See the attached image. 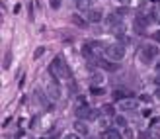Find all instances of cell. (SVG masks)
Segmentation results:
<instances>
[{"instance_id": "obj_1", "label": "cell", "mask_w": 160, "mask_h": 139, "mask_svg": "<svg viewBox=\"0 0 160 139\" xmlns=\"http://www.w3.org/2000/svg\"><path fill=\"white\" fill-rule=\"evenodd\" d=\"M106 57L111 61H121L123 57H125V45L123 43H110V45H106Z\"/></svg>"}, {"instance_id": "obj_2", "label": "cell", "mask_w": 160, "mask_h": 139, "mask_svg": "<svg viewBox=\"0 0 160 139\" xmlns=\"http://www.w3.org/2000/svg\"><path fill=\"white\" fill-rule=\"evenodd\" d=\"M158 53H160L158 45H154V43H147V45H143V49H141V61L144 65H148V63H152L158 57Z\"/></svg>"}, {"instance_id": "obj_3", "label": "cell", "mask_w": 160, "mask_h": 139, "mask_svg": "<svg viewBox=\"0 0 160 139\" xmlns=\"http://www.w3.org/2000/svg\"><path fill=\"white\" fill-rule=\"evenodd\" d=\"M156 14H150V16H144V14H139V16H135V32L137 33H144L147 30V26L150 22H156Z\"/></svg>"}, {"instance_id": "obj_4", "label": "cell", "mask_w": 160, "mask_h": 139, "mask_svg": "<svg viewBox=\"0 0 160 139\" xmlns=\"http://www.w3.org/2000/svg\"><path fill=\"white\" fill-rule=\"evenodd\" d=\"M47 94L53 100H59L61 98V86H59V78H55V77H51V82L47 86Z\"/></svg>"}, {"instance_id": "obj_5", "label": "cell", "mask_w": 160, "mask_h": 139, "mask_svg": "<svg viewBox=\"0 0 160 139\" xmlns=\"http://www.w3.org/2000/svg\"><path fill=\"white\" fill-rule=\"evenodd\" d=\"M96 65L101 69H106V71H117L119 69V65L117 63H111V59H101V57H98L96 59Z\"/></svg>"}, {"instance_id": "obj_6", "label": "cell", "mask_w": 160, "mask_h": 139, "mask_svg": "<svg viewBox=\"0 0 160 139\" xmlns=\"http://www.w3.org/2000/svg\"><path fill=\"white\" fill-rule=\"evenodd\" d=\"M107 26H110L111 30H115V27L123 26V24H121V16H119L117 12H111L110 16H107Z\"/></svg>"}, {"instance_id": "obj_7", "label": "cell", "mask_w": 160, "mask_h": 139, "mask_svg": "<svg viewBox=\"0 0 160 139\" xmlns=\"http://www.w3.org/2000/svg\"><path fill=\"white\" fill-rule=\"evenodd\" d=\"M90 110H92V108H88L86 104H80V106H76V110H74V112H76V118H78V120H88Z\"/></svg>"}, {"instance_id": "obj_8", "label": "cell", "mask_w": 160, "mask_h": 139, "mask_svg": "<svg viewBox=\"0 0 160 139\" xmlns=\"http://www.w3.org/2000/svg\"><path fill=\"white\" fill-rule=\"evenodd\" d=\"M111 96H113V100H115V102H123L125 98H131V96H133V94H131V92H127V90L115 88V90L111 92Z\"/></svg>"}, {"instance_id": "obj_9", "label": "cell", "mask_w": 160, "mask_h": 139, "mask_svg": "<svg viewBox=\"0 0 160 139\" xmlns=\"http://www.w3.org/2000/svg\"><path fill=\"white\" fill-rule=\"evenodd\" d=\"M100 139H123V135L119 133L117 129H104L101 131Z\"/></svg>"}, {"instance_id": "obj_10", "label": "cell", "mask_w": 160, "mask_h": 139, "mask_svg": "<svg viewBox=\"0 0 160 139\" xmlns=\"http://www.w3.org/2000/svg\"><path fill=\"white\" fill-rule=\"evenodd\" d=\"M101 18H104V14H101V10L98 8V10H90L88 12V22H90V24H100V22H101Z\"/></svg>"}, {"instance_id": "obj_11", "label": "cell", "mask_w": 160, "mask_h": 139, "mask_svg": "<svg viewBox=\"0 0 160 139\" xmlns=\"http://www.w3.org/2000/svg\"><path fill=\"white\" fill-rule=\"evenodd\" d=\"M33 94H37V98L41 100V104H43V106H47V108H51V110H53V104H51V102H49V98L45 96V92H43V90L39 88V86H35Z\"/></svg>"}, {"instance_id": "obj_12", "label": "cell", "mask_w": 160, "mask_h": 139, "mask_svg": "<svg viewBox=\"0 0 160 139\" xmlns=\"http://www.w3.org/2000/svg\"><path fill=\"white\" fill-rule=\"evenodd\" d=\"M74 131L78 135H86V133H88V126H86V122L84 120H76L74 122Z\"/></svg>"}, {"instance_id": "obj_13", "label": "cell", "mask_w": 160, "mask_h": 139, "mask_svg": "<svg viewBox=\"0 0 160 139\" xmlns=\"http://www.w3.org/2000/svg\"><path fill=\"white\" fill-rule=\"evenodd\" d=\"M76 8L80 12H90L92 10V0H76Z\"/></svg>"}, {"instance_id": "obj_14", "label": "cell", "mask_w": 160, "mask_h": 139, "mask_svg": "<svg viewBox=\"0 0 160 139\" xmlns=\"http://www.w3.org/2000/svg\"><path fill=\"white\" fill-rule=\"evenodd\" d=\"M121 110H125V112H133V110H137V102L135 100H123L119 104Z\"/></svg>"}, {"instance_id": "obj_15", "label": "cell", "mask_w": 160, "mask_h": 139, "mask_svg": "<svg viewBox=\"0 0 160 139\" xmlns=\"http://www.w3.org/2000/svg\"><path fill=\"white\" fill-rule=\"evenodd\" d=\"M147 135L148 139H160V126H150L147 129Z\"/></svg>"}, {"instance_id": "obj_16", "label": "cell", "mask_w": 160, "mask_h": 139, "mask_svg": "<svg viewBox=\"0 0 160 139\" xmlns=\"http://www.w3.org/2000/svg\"><path fill=\"white\" fill-rule=\"evenodd\" d=\"M113 122H115V126H119V127H127V120H125V116H115Z\"/></svg>"}, {"instance_id": "obj_17", "label": "cell", "mask_w": 160, "mask_h": 139, "mask_svg": "<svg viewBox=\"0 0 160 139\" xmlns=\"http://www.w3.org/2000/svg\"><path fill=\"white\" fill-rule=\"evenodd\" d=\"M90 78H92V84H101V82H104V77H101L100 72H92Z\"/></svg>"}, {"instance_id": "obj_18", "label": "cell", "mask_w": 160, "mask_h": 139, "mask_svg": "<svg viewBox=\"0 0 160 139\" xmlns=\"http://www.w3.org/2000/svg\"><path fill=\"white\" fill-rule=\"evenodd\" d=\"M72 22H74L78 27H86V24H88V22H86L84 18H80V16H72Z\"/></svg>"}, {"instance_id": "obj_19", "label": "cell", "mask_w": 160, "mask_h": 139, "mask_svg": "<svg viewBox=\"0 0 160 139\" xmlns=\"http://www.w3.org/2000/svg\"><path fill=\"white\" fill-rule=\"evenodd\" d=\"M101 112H104L106 116H113V114H115L113 104H106V106H101Z\"/></svg>"}, {"instance_id": "obj_20", "label": "cell", "mask_w": 160, "mask_h": 139, "mask_svg": "<svg viewBox=\"0 0 160 139\" xmlns=\"http://www.w3.org/2000/svg\"><path fill=\"white\" fill-rule=\"evenodd\" d=\"M10 61H12V53L8 51V53H6V57L2 59V69H8V67H10Z\"/></svg>"}, {"instance_id": "obj_21", "label": "cell", "mask_w": 160, "mask_h": 139, "mask_svg": "<svg viewBox=\"0 0 160 139\" xmlns=\"http://www.w3.org/2000/svg\"><path fill=\"white\" fill-rule=\"evenodd\" d=\"M92 94L94 96H101V94H104V88H101V86H96V84H92Z\"/></svg>"}, {"instance_id": "obj_22", "label": "cell", "mask_w": 160, "mask_h": 139, "mask_svg": "<svg viewBox=\"0 0 160 139\" xmlns=\"http://www.w3.org/2000/svg\"><path fill=\"white\" fill-rule=\"evenodd\" d=\"M133 129H131V127H125V131H123V137H125V139H133Z\"/></svg>"}, {"instance_id": "obj_23", "label": "cell", "mask_w": 160, "mask_h": 139, "mask_svg": "<svg viewBox=\"0 0 160 139\" xmlns=\"http://www.w3.org/2000/svg\"><path fill=\"white\" fill-rule=\"evenodd\" d=\"M49 4H51V8H53V10H59L61 8V0H49Z\"/></svg>"}, {"instance_id": "obj_24", "label": "cell", "mask_w": 160, "mask_h": 139, "mask_svg": "<svg viewBox=\"0 0 160 139\" xmlns=\"http://www.w3.org/2000/svg\"><path fill=\"white\" fill-rule=\"evenodd\" d=\"M43 53H45V47H37V49H35V53H33V57H35V59H39Z\"/></svg>"}, {"instance_id": "obj_25", "label": "cell", "mask_w": 160, "mask_h": 139, "mask_svg": "<svg viewBox=\"0 0 160 139\" xmlns=\"http://www.w3.org/2000/svg\"><path fill=\"white\" fill-rule=\"evenodd\" d=\"M63 139H80V135H78V133H67Z\"/></svg>"}, {"instance_id": "obj_26", "label": "cell", "mask_w": 160, "mask_h": 139, "mask_svg": "<svg viewBox=\"0 0 160 139\" xmlns=\"http://www.w3.org/2000/svg\"><path fill=\"white\" fill-rule=\"evenodd\" d=\"M98 122H100V126L104 127V129H107V120H104V118H100Z\"/></svg>"}, {"instance_id": "obj_27", "label": "cell", "mask_w": 160, "mask_h": 139, "mask_svg": "<svg viewBox=\"0 0 160 139\" xmlns=\"http://www.w3.org/2000/svg\"><path fill=\"white\" fill-rule=\"evenodd\" d=\"M160 123V118H152V122H150V126H158Z\"/></svg>"}, {"instance_id": "obj_28", "label": "cell", "mask_w": 160, "mask_h": 139, "mask_svg": "<svg viewBox=\"0 0 160 139\" xmlns=\"http://www.w3.org/2000/svg\"><path fill=\"white\" fill-rule=\"evenodd\" d=\"M141 102H150V98H148V96H144V94H143V96H141Z\"/></svg>"}, {"instance_id": "obj_29", "label": "cell", "mask_w": 160, "mask_h": 139, "mask_svg": "<svg viewBox=\"0 0 160 139\" xmlns=\"http://www.w3.org/2000/svg\"><path fill=\"white\" fill-rule=\"evenodd\" d=\"M154 94H156V100H160V86L156 88V92H154Z\"/></svg>"}, {"instance_id": "obj_30", "label": "cell", "mask_w": 160, "mask_h": 139, "mask_svg": "<svg viewBox=\"0 0 160 139\" xmlns=\"http://www.w3.org/2000/svg\"><path fill=\"white\" fill-rule=\"evenodd\" d=\"M154 82H156V86H160V75H158V77L154 78Z\"/></svg>"}, {"instance_id": "obj_31", "label": "cell", "mask_w": 160, "mask_h": 139, "mask_svg": "<svg viewBox=\"0 0 160 139\" xmlns=\"http://www.w3.org/2000/svg\"><path fill=\"white\" fill-rule=\"evenodd\" d=\"M156 75H160V63H156Z\"/></svg>"}, {"instance_id": "obj_32", "label": "cell", "mask_w": 160, "mask_h": 139, "mask_svg": "<svg viewBox=\"0 0 160 139\" xmlns=\"http://www.w3.org/2000/svg\"><path fill=\"white\" fill-rule=\"evenodd\" d=\"M119 2H123V4H129V0H119Z\"/></svg>"}, {"instance_id": "obj_33", "label": "cell", "mask_w": 160, "mask_h": 139, "mask_svg": "<svg viewBox=\"0 0 160 139\" xmlns=\"http://www.w3.org/2000/svg\"><path fill=\"white\" fill-rule=\"evenodd\" d=\"M43 139H45V137H43Z\"/></svg>"}]
</instances>
